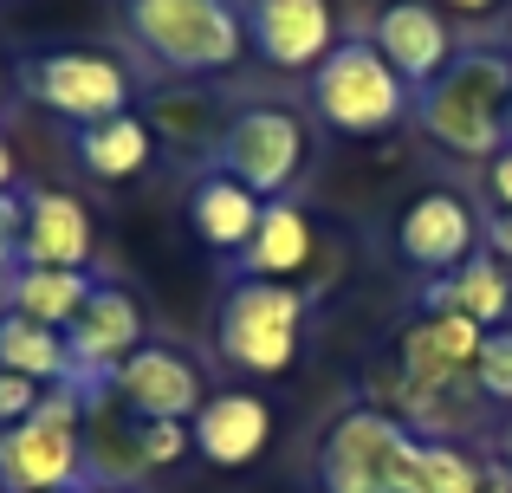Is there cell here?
Instances as JSON below:
<instances>
[{
	"instance_id": "obj_1",
	"label": "cell",
	"mask_w": 512,
	"mask_h": 493,
	"mask_svg": "<svg viewBox=\"0 0 512 493\" xmlns=\"http://www.w3.org/2000/svg\"><path fill=\"white\" fill-rule=\"evenodd\" d=\"M506 98H512V52L506 46H461L435 85L415 91V124L448 156L493 163L506 150Z\"/></svg>"
},
{
	"instance_id": "obj_2",
	"label": "cell",
	"mask_w": 512,
	"mask_h": 493,
	"mask_svg": "<svg viewBox=\"0 0 512 493\" xmlns=\"http://www.w3.org/2000/svg\"><path fill=\"white\" fill-rule=\"evenodd\" d=\"M124 33L156 72L214 78L247 59V0H124Z\"/></svg>"
},
{
	"instance_id": "obj_3",
	"label": "cell",
	"mask_w": 512,
	"mask_h": 493,
	"mask_svg": "<svg viewBox=\"0 0 512 493\" xmlns=\"http://www.w3.org/2000/svg\"><path fill=\"white\" fill-rule=\"evenodd\" d=\"M85 409L91 396L78 383L46 390L39 416L0 429V493H85Z\"/></svg>"
},
{
	"instance_id": "obj_4",
	"label": "cell",
	"mask_w": 512,
	"mask_h": 493,
	"mask_svg": "<svg viewBox=\"0 0 512 493\" xmlns=\"http://www.w3.org/2000/svg\"><path fill=\"white\" fill-rule=\"evenodd\" d=\"M312 104L331 130L344 137H376V130H396L415 111V91L396 78V65L376 52V39H338L331 59L312 72Z\"/></svg>"
},
{
	"instance_id": "obj_5",
	"label": "cell",
	"mask_w": 512,
	"mask_h": 493,
	"mask_svg": "<svg viewBox=\"0 0 512 493\" xmlns=\"http://www.w3.org/2000/svg\"><path fill=\"white\" fill-rule=\"evenodd\" d=\"M305 331V292L279 286V279H234L214 318V351L247 377H279L299 357Z\"/></svg>"
},
{
	"instance_id": "obj_6",
	"label": "cell",
	"mask_w": 512,
	"mask_h": 493,
	"mask_svg": "<svg viewBox=\"0 0 512 493\" xmlns=\"http://www.w3.org/2000/svg\"><path fill=\"white\" fill-rule=\"evenodd\" d=\"M415 442L422 435L402 416H389V409H376V403L344 409L331 422L325 448H318V487L325 493H402Z\"/></svg>"
},
{
	"instance_id": "obj_7",
	"label": "cell",
	"mask_w": 512,
	"mask_h": 493,
	"mask_svg": "<svg viewBox=\"0 0 512 493\" xmlns=\"http://www.w3.org/2000/svg\"><path fill=\"white\" fill-rule=\"evenodd\" d=\"M20 91L39 104V111L65 117V124H104V117H124L137 85L130 72L111 59V52L91 46H52V52H26L20 59Z\"/></svg>"
},
{
	"instance_id": "obj_8",
	"label": "cell",
	"mask_w": 512,
	"mask_h": 493,
	"mask_svg": "<svg viewBox=\"0 0 512 493\" xmlns=\"http://www.w3.org/2000/svg\"><path fill=\"white\" fill-rule=\"evenodd\" d=\"M214 169H227L234 182H247L253 195H286L305 169V117L286 111V104H247V111L227 117L221 150H214Z\"/></svg>"
},
{
	"instance_id": "obj_9",
	"label": "cell",
	"mask_w": 512,
	"mask_h": 493,
	"mask_svg": "<svg viewBox=\"0 0 512 493\" xmlns=\"http://www.w3.org/2000/svg\"><path fill=\"white\" fill-rule=\"evenodd\" d=\"M104 396H117L130 422H195V409L208 403V370L182 351V344L150 338L143 351H130L117 364V377L104 383Z\"/></svg>"
},
{
	"instance_id": "obj_10",
	"label": "cell",
	"mask_w": 512,
	"mask_h": 493,
	"mask_svg": "<svg viewBox=\"0 0 512 493\" xmlns=\"http://www.w3.org/2000/svg\"><path fill=\"white\" fill-rule=\"evenodd\" d=\"M150 344V318H143L137 292L130 286H111V279H98V292L85 299V312L65 325V351H72V383L85 396H104V383L117 377V364H124L130 351H143Z\"/></svg>"
},
{
	"instance_id": "obj_11",
	"label": "cell",
	"mask_w": 512,
	"mask_h": 493,
	"mask_svg": "<svg viewBox=\"0 0 512 493\" xmlns=\"http://www.w3.org/2000/svg\"><path fill=\"white\" fill-rule=\"evenodd\" d=\"M396 253L402 266H415L422 279H448L454 266H467L480 253V221L461 195L428 189L396 215Z\"/></svg>"
},
{
	"instance_id": "obj_12",
	"label": "cell",
	"mask_w": 512,
	"mask_h": 493,
	"mask_svg": "<svg viewBox=\"0 0 512 493\" xmlns=\"http://www.w3.org/2000/svg\"><path fill=\"white\" fill-rule=\"evenodd\" d=\"M247 46L273 72H318L338 46L331 0H247Z\"/></svg>"
},
{
	"instance_id": "obj_13",
	"label": "cell",
	"mask_w": 512,
	"mask_h": 493,
	"mask_svg": "<svg viewBox=\"0 0 512 493\" xmlns=\"http://www.w3.org/2000/svg\"><path fill=\"white\" fill-rule=\"evenodd\" d=\"M370 39H376V52L396 65V78L409 91L435 85V78L454 65V52H461V39H454L448 13H441L435 0H389V7L376 13Z\"/></svg>"
},
{
	"instance_id": "obj_14",
	"label": "cell",
	"mask_w": 512,
	"mask_h": 493,
	"mask_svg": "<svg viewBox=\"0 0 512 493\" xmlns=\"http://www.w3.org/2000/svg\"><path fill=\"white\" fill-rule=\"evenodd\" d=\"M98 228H91L85 202L59 189H20V266H65V273H91Z\"/></svg>"
},
{
	"instance_id": "obj_15",
	"label": "cell",
	"mask_w": 512,
	"mask_h": 493,
	"mask_svg": "<svg viewBox=\"0 0 512 493\" xmlns=\"http://www.w3.org/2000/svg\"><path fill=\"white\" fill-rule=\"evenodd\" d=\"M188 429H195V455L208 461V468H247V461H260L266 442H273V409L253 390H214L208 403L195 409Z\"/></svg>"
},
{
	"instance_id": "obj_16",
	"label": "cell",
	"mask_w": 512,
	"mask_h": 493,
	"mask_svg": "<svg viewBox=\"0 0 512 493\" xmlns=\"http://www.w3.org/2000/svg\"><path fill=\"white\" fill-rule=\"evenodd\" d=\"M260 195L247 189V182H234L227 169H201L195 182H188V228H195L201 247L227 253L234 260L240 247L253 241V228H260Z\"/></svg>"
},
{
	"instance_id": "obj_17",
	"label": "cell",
	"mask_w": 512,
	"mask_h": 493,
	"mask_svg": "<svg viewBox=\"0 0 512 493\" xmlns=\"http://www.w3.org/2000/svg\"><path fill=\"white\" fill-rule=\"evenodd\" d=\"M312 247L318 241H312V221H305L299 202H266L253 241L234 253V279H279L286 286L292 273L312 266Z\"/></svg>"
},
{
	"instance_id": "obj_18",
	"label": "cell",
	"mask_w": 512,
	"mask_h": 493,
	"mask_svg": "<svg viewBox=\"0 0 512 493\" xmlns=\"http://www.w3.org/2000/svg\"><path fill=\"white\" fill-rule=\"evenodd\" d=\"M72 156H78V169H85L91 182H130V176L150 169L156 130H150V117H137V111L104 117V124H85L72 137Z\"/></svg>"
},
{
	"instance_id": "obj_19",
	"label": "cell",
	"mask_w": 512,
	"mask_h": 493,
	"mask_svg": "<svg viewBox=\"0 0 512 493\" xmlns=\"http://www.w3.org/2000/svg\"><path fill=\"white\" fill-rule=\"evenodd\" d=\"M428 312H461V318H474L480 331H500L506 312H512V266H500L480 247L467 266H454L448 279L428 286Z\"/></svg>"
},
{
	"instance_id": "obj_20",
	"label": "cell",
	"mask_w": 512,
	"mask_h": 493,
	"mask_svg": "<svg viewBox=\"0 0 512 493\" xmlns=\"http://www.w3.org/2000/svg\"><path fill=\"white\" fill-rule=\"evenodd\" d=\"M91 292H98L91 273H65V266H13L7 286H0V312H26V318H39V325L65 331L78 312H85Z\"/></svg>"
},
{
	"instance_id": "obj_21",
	"label": "cell",
	"mask_w": 512,
	"mask_h": 493,
	"mask_svg": "<svg viewBox=\"0 0 512 493\" xmlns=\"http://www.w3.org/2000/svg\"><path fill=\"white\" fill-rule=\"evenodd\" d=\"M0 370L39 383V390L72 383V351H65V331L39 325V318H26V312H0Z\"/></svg>"
},
{
	"instance_id": "obj_22",
	"label": "cell",
	"mask_w": 512,
	"mask_h": 493,
	"mask_svg": "<svg viewBox=\"0 0 512 493\" xmlns=\"http://www.w3.org/2000/svg\"><path fill=\"white\" fill-rule=\"evenodd\" d=\"M402 493H487V461L467 455L461 442H441V435H422L409 455V481Z\"/></svg>"
},
{
	"instance_id": "obj_23",
	"label": "cell",
	"mask_w": 512,
	"mask_h": 493,
	"mask_svg": "<svg viewBox=\"0 0 512 493\" xmlns=\"http://www.w3.org/2000/svg\"><path fill=\"white\" fill-rule=\"evenodd\" d=\"M156 124L150 130H163V143H175V150H201L208 156V169H214V150H221V117H214V104L208 98H188V91H163L156 98Z\"/></svg>"
},
{
	"instance_id": "obj_24",
	"label": "cell",
	"mask_w": 512,
	"mask_h": 493,
	"mask_svg": "<svg viewBox=\"0 0 512 493\" xmlns=\"http://www.w3.org/2000/svg\"><path fill=\"white\" fill-rule=\"evenodd\" d=\"M474 390H480V403H512V325L487 331L480 364H474Z\"/></svg>"
},
{
	"instance_id": "obj_25",
	"label": "cell",
	"mask_w": 512,
	"mask_h": 493,
	"mask_svg": "<svg viewBox=\"0 0 512 493\" xmlns=\"http://www.w3.org/2000/svg\"><path fill=\"white\" fill-rule=\"evenodd\" d=\"M137 455L150 474H163L182 455H195V429L188 422H137Z\"/></svg>"
},
{
	"instance_id": "obj_26",
	"label": "cell",
	"mask_w": 512,
	"mask_h": 493,
	"mask_svg": "<svg viewBox=\"0 0 512 493\" xmlns=\"http://www.w3.org/2000/svg\"><path fill=\"white\" fill-rule=\"evenodd\" d=\"M39 403H46V390L26 377H13V370H0V429H13V422L39 416Z\"/></svg>"
},
{
	"instance_id": "obj_27",
	"label": "cell",
	"mask_w": 512,
	"mask_h": 493,
	"mask_svg": "<svg viewBox=\"0 0 512 493\" xmlns=\"http://www.w3.org/2000/svg\"><path fill=\"white\" fill-rule=\"evenodd\" d=\"M13 266H20V189L0 195V286H7Z\"/></svg>"
},
{
	"instance_id": "obj_28",
	"label": "cell",
	"mask_w": 512,
	"mask_h": 493,
	"mask_svg": "<svg viewBox=\"0 0 512 493\" xmlns=\"http://www.w3.org/2000/svg\"><path fill=\"white\" fill-rule=\"evenodd\" d=\"M487 195H493V215H512V150L487 163Z\"/></svg>"
},
{
	"instance_id": "obj_29",
	"label": "cell",
	"mask_w": 512,
	"mask_h": 493,
	"mask_svg": "<svg viewBox=\"0 0 512 493\" xmlns=\"http://www.w3.org/2000/svg\"><path fill=\"white\" fill-rule=\"evenodd\" d=\"M480 247H487L500 266H512V215H487V221H480Z\"/></svg>"
},
{
	"instance_id": "obj_30",
	"label": "cell",
	"mask_w": 512,
	"mask_h": 493,
	"mask_svg": "<svg viewBox=\"0 0 512 493\" xmlns=\"http://www.w3.org/2000/svg\"><path fill=\"white\" fill-rule=\"evenodd\" d=\"M435 7H448V13H493L500 0H435Z\"/></svg>"
},
{
	"instance_id": "obj_31",
	"label": "cell",
	"mask_w": 512,
	"mask_h": 493,
	"mask_svg": "<svg viewBox=\"0 0 512 493\" xmlns=\"http://www.w3.org/2000/svg\"><path fill=\"white\" fill-rule=\"evenodd\" d=\"M493 448H500V468L512 474V416L500 422V435H493Z\"/></svg>"
},
{
	"instance_id": "obj_32",
	"label": "cell",
	"mask_w": 512,
	"mask_h": 493,
	"mask_svg": "<svg viewBox=\"0 0 512 493\" xmlns=\"http://www.w3.org/2000/svg\"><path fill=\"white\" fill-rule=\"evenodd\" d=\"M13 189V150H7V137H0V195Z\"/></svg>"
},
{
	"instance_id": "obj_33",
	"label": "cell",
	"mask_w": 512,
	"mask_h": 493,
	"mask_svg": "<svg viewBox=\"0 0 512 493\" xmlns=\"http://www.w3.org/2000/svg\"><path fill=\"white\" fill-rule=\"evenodd\" d=\"M506 150H512V98H506Z\"/></svg>"
},
{
	"instance_id": "obj_34",
	"label": "cell",
	"mask_w": 512,
	"mask_h": 493,
	"mask_svg": "<svg viewBox=\"0 0 512 493\" xmlns=\"http://www.w3.org/2000/svg\"><path fill=\"white\" fill-rule=\"evenodd\" d=\"M85 493H130V487H85Z\"/></svg>"
},
{
	"instance_id": "obj_35",
	"label": "cell",
	"mask_w": 512,
	"mask_h": 493,
	"mask_svg": "<svg viewBox=\"0 0 512 493\" xmlns=\"http://www.w3.org/2000/svg\"><path fill=\"white\" fill-rule=\"evenodd\" d=\"M0 104H7V72H0Z\"/></svg>"
},
{
	"instance_id": "obj_36",
	"label": "cell",
	"mask_w": 512,
	"mask_h": 493,
	"mask_svg": "<svg viewBox=\"0 0 512 493\" xmlns=\"http://www.w3.org/2000/svg\"><path fill=\"white\" fill-rule=\"evenodd\" d=\"M506 52H512V33H506Z\"/></svg>"
}]
</instances>
